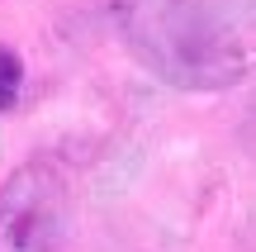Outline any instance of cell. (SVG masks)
Instances as JSON below:
<instances>
[{
  "label": "cell",
  "mask_w": 256,
  "mask_h": 252,
  "mask_svg": "<svg viewBox=\"0 0 256 252\" xmlns=\"http://www.w3.org/2000/svg\"><path fill=\"white\" fill-rule=\"evenodd\" d=\"M110 19L138 67L176 91H228L247 76V48L204 0H110Z\"/></svg>",
  "instance_id": "1"
},
{
  "label": "cell",
  "mask_w": 256,
  "mask_h": 252,
  "mask_svg": "<svg viewBox=\"0 0 256 252\" xmlns=\"http://www.w3.org/2000/svg\"><path fill=\"white\" fill-rule=\"evenodd\" d=\"M72 190L52 162H24L0 186V252H66Z\"/></svg>",
  "instance_id": "2"
},
{
  "label": "cell",
  "mask_w": 256,
  "mask_h": 252,
  "mask_svg": "<svg viewBox=\"0 0 256 252\" xmlns=\"http://www.w3.org/2000/svg\"><path fill=\"white\" fill-rule=\"evenodd\" d=\"M19 91H24V62H19V53H14V48H5V43H0V114H5V110H14Z\"/></svg>",
  "instance_id": "3"
}]
</instances>
